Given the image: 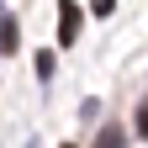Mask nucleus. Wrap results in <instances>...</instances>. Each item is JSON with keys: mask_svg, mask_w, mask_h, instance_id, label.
<instances>
[{"mask_svg": "<svg viewBox=\"0 0 148 148\" xmlns=\"http://www.w3.org/2000/svg\"><path fill=\"white\" fill-rule=\"evenodd\" d=\"M74 32H79V11L64 5V11H58V42H74Z\"/></svg>", "mask_w": 148, "mask_h": 148, "instance_id": "nucleus-1", "label": "nucleus"}, {"mask_svg": "<svg viewBox=\"0 0 148 148\" xmlns=\"http://www.w3.org/2000/svg\"><path fill=\"white\" fill-rule=\"evenodd\" d=\"M95 148H122V132H116V127H111V132H101V143Z\"/></svg>", "mask_w": 148, "mask_h": 148, "instance_id": "nucleus-3", "label": "nucleus"}, {"mask_svg": "<svg viewBox=\"0 0 148 148\" xmlns=\"http://www.w3.org/2000/svg\"><path fill=\"white\" fill-rule=\"evenodd\" d=\"M132 122H138V132H143V138H148V101H143V106H138V116H132Z\"/></svg>", "mask_w": 148, "mask_h": 148, "instance_id": "nucleus-4", "label": "nucleus"}, {"mask_svg": "<svg viewBox=\"0 0 148 148\" xmlns=\"http://www.w3.org/2000/svg\"><path fill=\"white\" fill-rule=\"evenodd\" d=\"M58 148H74V143H58Z\"/></svg>", "mask_w": 148, "mask_h": 148, "instance_id": "nucleus-5", "label": "nucleus"}, {"mask_svg": "<svg viewBox=\"0 0 148 148\" xmlns=\"http://www.w3.org/2000/svg\"><path fill=\"white\" fill-rule=\"evenodd\" d=\"M11 48H16V16L0 21V53H11Z\"/></svg>", "mask_w": 148, "mask_h": 148, "instance_id": "nucleus-2", "label": "nucleus"}]
</instances>
